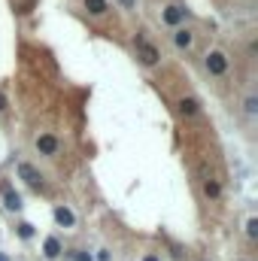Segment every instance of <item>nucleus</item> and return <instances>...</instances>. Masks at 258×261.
<instances>
[{"instance_id":"obj_1","label":"nucleus","mask_w":258,"mask_h":261,"mask_svg":"<svg viewBox=\"0 0 258 261\" xmlns=\"http://www.w3.org/2000/svg\"><path fill=\"white\" fill-rule=\"evenodd\" d=\"M134 46H137V55H140V61L146 64V67H152V64H158V49L152 46V43H146V36L143 33H137V40H134Z\"/></svg>"},{"instance_id":"obj_16","label":"nucleus","mask_w":258,"mask_h":261,"mask_svg":"<svg viewBox=\"0 0 258 261\" xmlns=\"http://www.w3.org/2000/svg\"><path fill=\"white\" fill-rule=\"evenodd\" d=\"M246 113H249V116H255L258 113V100L255 97H246Z\"/></svg>"},{"instance_id":"obj_17","label":"nucleus","mask_w":258,"mask_h":261,"mask_svg":"<svg viewBox=\"0 0 258 261\" xmlns=\"http://www.w3.org/2000/svg\"><path fill=\"white\" fill-rule=\"evenodd\" d=\"M3 109H6V97L0 94V113H3Z\"/></svg>"},{"instance_id":"obj_13","label":"nucleus","mask_w":258,"mask_h":261,"mask_svg":"<svg viewBox=\"0 0 258 261\" xmlns=\"http://www.w3.org/2000/svg\"><path fill=\"white\" fill-rule=\"evenodd\" d=\"M18 237H21V240H30V237H33V225L21 222V225H18Z\"/></svg>"},{"instance_id":"obj_12","label":"nucleus","mask_w":258,"mask_h":261,"mask_svg":"<svg viewBox=\"0 0 258 261\" xmlns=\"http://www.w3.org/2000/svg\"><path fill=\"white\" fill-rule=\"evenodd\" d=\"M204 192H207L210 198H219V195H222V189H219V182H213V179H207V182H204Z\"/></svg>"},{"instance_id":"obj_9","label":"nucleus","mask_w":258,"mask_h":261,"mask_svg":"<svg viewBox=\"0 0 258 261\" xmlns=\"http://www.w3.org/2000/svg\"><path fill=\"white\" fill-rule=\"evenodd\" d=\"M179 113L182 116H198V100L195 97H182L179 100Z\"/></svg>"},{"instance_id":"obj_10","label":"nucleus","mask_w":258,"mask_h":261,"mask_svg":"<svg viewBox=\"0 0 258 261\" xmlns=\"http://www.w3.org/2000/svg\"><path fill=\"white\" fill-rule=\"evenodd\" d=\"M85 9H88L91 15H103V12L109 9V3H106V0H85Z\"/></svg>"},{"instance_id":"obj_6","label":"nucleus","mask_w":258,"mask_h":261,"mask_svg":"<svg viewBox=\"0 0 258 261\" xmlns=\"http://www.w3.org/2000/svg\"><path fill=\"white\" fill-rule=\"evenodd\" d=\"M55 222H58L61 228H73V225H76V216H73L67 207H58V210H55Z\"/></svg>"},{"instance_id":"obj_3","label":"nucleus","mask_w":258,"mask_h":261,"mask_svg":"<svg viewBox=\"0 0 258 261\" xmlns=\"http://www.w3.org/2000/svg\"><path fill=\"white\" fill-rule=\"evenodd\" d=\"M18 176H21L30 189H43V176H40V170H36L33 164H18Z\"/></svg>"},{"instance_id":"obj_8","label":"nucleus","mask_w":258,"mask_h":261,"mask_svg":"<svg viewBox=\"0 0 258 261\" xmlns=\"http://www.w3.org/2000/svg\"><path fill=\"white\" fill-rule=\"evenodd\" d=\"M43 252H46V258H58V255H61V240H58V237H49V240L43 243Z\"/></svg>"},{"instance_id":"obj_7","label":"nucleus","mask_w":258,"mask_h":261,"mask_svg":"<svg viewBox=\"0 0 258 261\" xmlns=\"http://www.w3.org/2000/svg\"><path fill=\"white\" fill-rule=\"evenodd\" d=\"M173 43H176L179 49H189V46L195 43V36H192V33L186 30V27H176V33H173Z\"/></svg>"},{"instance_id":"obj_15","label":"nucleus","mask_w":258,"mask_h":261,"mask_svg":"<svg viewBox=\"0 0 258 261\" xmlns=\"http://www.w3.org/2000/svg\"><path fill=\"white\" fill-rule=\"evenodd\" d=\"M70 258H73V261H91V255H88V252H82V249H73V252H70Z\"/></svg>"},{"instance_id":"obj_4","label":"nucleus","mask_w":258,"mask_h":261,"mask_svg":"<svg viewBox=\"0 0 258 261\" xmlns=\"http://www.w3.org/2000/svg\"><path fill=\"white\" fill-rule=\"evenodd\" d=\"M186 15H189V9H182V6H176V3H173V6H167V9H164V15H161V18H164V24L176 27V24H182V21H186Z\"/></svg>"},{"instance_id":"obj_2","label":"nucleus","mask_w":258,"mask_h":261,"mask_svg":"<svg viewBox=\"0 0 258 261\" xmlns=\"http://www.w3.org/2000/svg\"><path fill=\"white\" fill-rule=\"evenodd\" d=\"M204 64H207V70H210V73H213V76H222V73H225V70H228V58H225V55H222V52H210V55H207V61H204Z\"/></svg>"},{"instance_id":"obj_18","label":"nucleus","mask_w":258,"mask_h":261,"mask_svg":"<svg viewBox=\"0 0 258 261\" xmlns=\"http://www.w3.org/2000/svg\"><path fill=\"white\" fill-rule=\"evenodd\" d=\"M143 261H161V258H158V255H146Z\"/></svg>"},{"instance_id":"obj_20","label":"nucleus","mask_w":258,"mask_h":261,"mask_svg":"<svg viewBox=\"0 0 258 261\" xmlns=\"http://www.w3.org/2000/svg\"><path fill=\"white\" fill-rule=\"evenodd\" d=\"M0 261H9V258H6V255H0Z\"/></svg>"},{"instance_id":"obj_14","label":"nucleus","mask_w":258,"mask_h":261,"mask_svg":"<svg viewBox=\"0 0 258 261\" xmlns=\"http://www.w3.org/2000/svg\"><path fill=\"white\" fill-rule=\"evenodd\" d=\"M246 234H249L252 240L258 237V219H249V222H246Z\"/></svg>"},{"instance_id":"obj_11","label":"nucleus","mask_w":258,"mask_h":261,"mask_svg":"<svg viewBox=\"0 0 258 261\" xmlns=\"http://www.w3.org/2000/svg\"><path fill=\"white\" fill-rule=\"evenodd\" d=\"M3 207H6V210H21V198H18V192H6V195H3Z\"/></svg>"},{"instance_id":"obj_19","label":"nucleus","mask_w":258,"mask_h":261,"mask_svg":"<svg viewBox=\"0 0 258 261\" xmlns=\"http://www.w3.org/2000/svg\"><path fill=\"white\" fill-rule=\"evenodd\" d=\"M122 3H125V6H134V3H137V0H122Z\"/></svg>"},{"instance_id":"obj_5","label":"nucleus","mask_w":258,"mask_h":261,"mask_svg":"<svg viewBox=\"0 0 258 261\" xmlns=\"http://www.w3.org/2000/svg\"><path fill=\"white\" fill-rule=\"evenodd\" d=\"M58 146H61V143H58V137H52V134H40V137H36V149H40L43 155H55Z\"/></svg>"}]
</instances>
